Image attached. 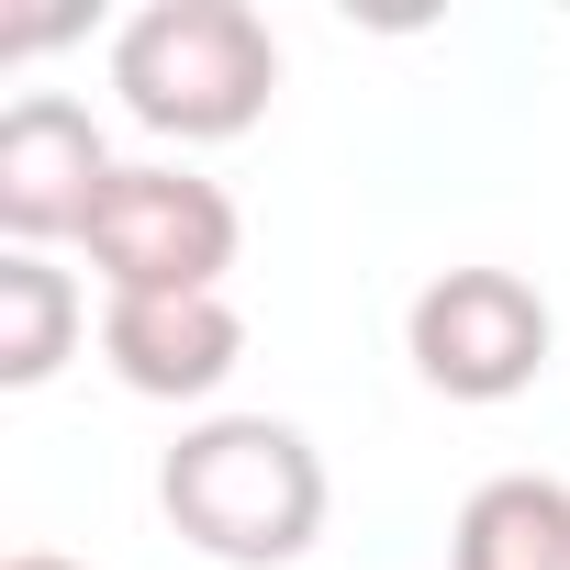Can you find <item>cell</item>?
Listing matches in <instances>:
<instances>
[{
  "label": "cell",
  "mask_w": 570,
  "mask_h": 570,
  "mask_svg": "<svg viewBox=\"0 0 570 570\" xmlns=\"http://www.w3.org/2000/svg\"><path fill=\"white\" fill-rule=\"evenodd\" d=\"M448 570H570V481L492 470L448 525Z\"/></svg>",
  "instance_id": "7"
},
{
  "label": "cell",
  "mask_w": 570,
  "mask_h": 570,
  "mask_svg": "<svg viewBox=\"0 0 570 570\" xmlns=\"http://www.w3.org/2000/svg\"><path fill=\"white\" fill-rule=\"evenodd\" d=\"M403 347H414L425 392H448V403H514V392H537L559 325H548L525 268H436L414 292V314H403Z\"/></svg>",
  "instance_id": "4"
},
{
  "label": "cell",
  "mask_w": 570,
  "mask_h": 570,
  "mask_svg": "<svg viewBox=\"0 0 570 570\" xmlns=\"http://www.w3.org/2000/svg\"><path fill=\"white\" fill-rule=\"evenodd\" d=\"M101 358L146 403H202V392L235 381L246 314L224 292H135V303H101Z\"/></svg>",
  "instance_id": "6"
},
{
  "label": "cell",
  "mask_w": 570,
  "mask_h": 570,
  "mask_svg": "<svg viewBox=\"0 0 570 570\" xmlns=\"http://www.w3.org/2000/svg\"><path fill=\"white\" fill-rule=\"evenodd\" d=\"M157 503L168 525L224 559V570H279L325 537V459L303 425L279 414H202L168 459H157Z\"/></svg>",
  "instance_id": "1"
},
{
  "label": "cell",
  "mask_w": 570,
  "mask_h": 570,
  "mask_svg": "<svg viewBox=\"0 0 570 570\" xmlns=\"http://www.w3.org/2000/svg\"><path fill=\"white\" fill-rule=\"evenodd\" d=\"M0 570H79V559H57V548H23V559H0Z\"/></svg>",
  "instance_id": "9"
},
{
  "label": "cell",
  "mask_w": 570,
  "mask_h": 570,
  "mask_svg": "<svg viewBox=\"0 0 570 570\" xmlns=\"http://www.w3.org/2000/svg\"><path fill=\"white\" fill-rule=\"evenodd\" d=\"M90 268H101V292L135 303V292H224V268L246 246L224 179L202 168H168V157H135L112 168V190L90 202Z\"/></svg>",
  "instance_id": "3"
},
{
  "label": "cell",
  "mask_w": 570,
  "mask_h": 570,
  "mask_svg": "<svg viewBox=\"0 0 570 570\" xmlns=\"http://www.w3.org/2000/svg\"><path fill=\"white\" fill-rule=\"evenodd\" d=\"M112 146L90 124V101L68 90H23L12 112H0V235L12 246H57V235H90V202L112 190Z\"/></svg>",
  "instance_id": "5"
},
{
  "label": "cell",
  "mask_w": 570,
  "mask_h": 570,
  "mask_svg": "<svg viewBox=\"0 0 570 570\" xmlns=\"http://www.w3.org/2000/svg\"><path fill=\"white\" fill-rule=\"evenodd\" d=\"M112 90L146 135L168 146H224L268 112L279 90V46L246 0H146L112 35Z\"/></svg>",
  "instance_id": "2"
},
{
  "label": "cell",
  "mask_w": 570,
  "mask_h": 570,
  "mask_svg": "<svg viewBox=\"0 0 570 570\" xmlns=\"http://www.w3.org/2000/svg\"><path fill=\"white\" fill-rule=\"evenodd\" d=\"M79 325H90V303L57 257H35V246L0 257V392H46L79 358Z\"/></svg>",
  "instance_id": "8"
}]
</instances>
